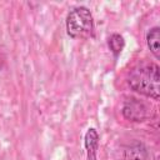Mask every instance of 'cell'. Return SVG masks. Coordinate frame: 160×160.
<instances>
[{"mask_svg": "<svg viewBox=\"0 0 160 160\" xmlns=\"http://www.w3.org/2000/svg\"><path fill=\"white\" fill-rule=\"evenodd\" d=\"M128 84L135 92L158 100L160 98L159 65L155 62H140L135 65L128 75Z\"/></svg>", "mask_w": 160, "mask_h": 160, "instance_id": "1", "label": "cell"}, {"mask_svg": "<svg viewBox=\"0 0 160 160\" xmlns=\"http://www.w3.org/2000/svg\"><path fill=\"white\" fill-rule=\"evenodd\" d=\"M66 32L71 39H90L94 36L95 25L91 11L85 6H76L70 10L65 20Z\"/></svg>", "mask_w": 160, "mask_h": 160, "instance_id": "2", "label": "cell"}, {"mask_svg": "<svg viewBox=\"0 0 160 160\" xmlns=\"http://www.w3.org/2000/svg\"><path fill=\"white\" fill-rule=\"evenodd\" d=\"M148 105L135 98H130L122 106V115L131 121H142L148 118Z\"/></svg>", "mask_w": 160, "mask_h": 160, "instance_id": "3", "label": "cell"}, {"mask_svg": "<svg viewBox=\"0 0 160 160\" xmlns=\"http://www.w3.org/2000/svg\"><path fill=\"white\" fill-rule=\"evenodd\" d=\"M99 134L94 128H89L85 132L84 138V146L86 151L88 160H96L98 158V149H99Z\"/></svg>", "mask_w": 160, "mask_h": 160, "instance_id": "4", "label": "cell"}, {"mask_svg": "<svg viewBox=\"0 0 160 160\" xmlns=\"http://www.w3.org/2000/svg\"><path fill=\"white\" fill-rule=\"evenodd\" d=\"M146 44H148L150 52L156 59H160V28L159 26H154L148 30Z\"/></svg>", "mask_w": 160, "mask_h": 160, "instance_id": "5", "label": "cell"}, {"mask_svg": "<svg viewBox=\"0 0 160 160\" xmlns=\"http://www.w3.org/2000/svg\"><path fill=\"white\" fill-rule=\"evenodd\" d=\"M148 152L141 142H134L125 150V160H146Z\"/></svg>", "mask_w": 160, "mask_h": 160, "instance_id": "6", "label": "cell"}, {"mask_svg": "<svg viewBox=\"0 0 160 160\" xmlns=\"http://www.w3.org/2000/svg\"><path fill=\"white\" fill-rule=\"evenodd\" d=\"M108 46L109 50L114 54L115 59L121 54L124 46H125V40L120 34H111L108 39Z\"/></svg>", "mask_w": 160, "mask_h": 160, "instance_id": "7", "label": "cell"}]
</instances>
